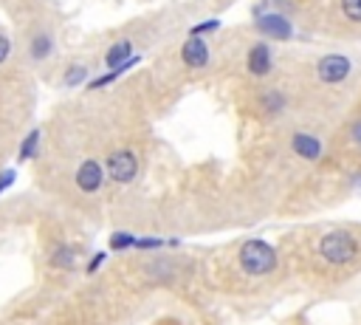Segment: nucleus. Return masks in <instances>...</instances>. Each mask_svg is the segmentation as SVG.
Wrapping results in <instances>:
<instances>
[{"label": "nucleus", "mask_w": 361, "mask_h": 325, "mask_svg": "<svg viewBox=\"0 0 361 325\" xmlns=\"http://www.w3.org/2000/svg\"><path fill=\"white\" fill-rule=\"evenodd\" d=\"M237 263L248 277H265L276 268V249L265 240H245L237 252Z\"/></svg>", "instance_id": "f257e3e1"}, {"label": "nucleus", "mask_w": 361, "mask_h": 325, "mask_svg": "<svg viewBox=\"0 0 361 325\" xmlns=\"http://www.w3.org/2000/svg\"><path fill=\"white\" fill-rule=\"evenodd\" d=\"M358 254V240L347 229H333L319 237V257L330 266H347Z\"/></svg>", "instance_id": "f03ea898"}, {"label": "nucleus", "mask_w": 361, "mask_h": 325, "mask_svg": "<svg viewBox=\"0 0 361 325\" xmlns=\"http://www.w3.org/2000/svg\"><path fill=\"white\" fill-rule=\"evenodd\" d=\"M254 25H257V31L265 37V40H276V42H285V40H290V34H293V23L282 14V11H274V8H257V17H254Z\"/></svg>", "instance_id": "7ed1b4c3"}, {"label": "nucleus", "mask_w": 361, "mask_h": 325, "mask_svg": "<svg viewBox=\"0 0 361 325\" xmlns=\"http://www.w3.org/2000/svg\"><path fill=\"white\" fill-rule=\"evenodd\" d=\"M353 71V59L347 54H324L316 62V79L324 85H341Z\"/></svg>", "instance_id": "20e7f679"}, {"label": "nucleus", "mask_w": 361, "mask_h": 325, "mask_svg": "<svg viewBox=\"0 0 361 325\" xmlns=\"http://www.w3.org/2000/svg\"><path fill=\"white\" fill-rule=\"evenodd\" d=\"M104 172H107V178H113L116 184H130V181H135V175H138V155H135L133 150H116V153L107 155Z\"/></svg>", "instance_id": "39448f33"}, {"label": "nucleus", "mask_w": 361, "mask_h": 325, "mask_svg": "<svg viewBox=\"0 0 361 325\" xmlns=\"http://www.w3.org/2000/svg\"><path fill=\"white\" fill-rule=\"evenodd\" d=\"M180 59H183V65L192 68V71L206 68L209 59H212V51H209L206 37H200V34H189V40L180 45Z\"/></svg>", "instance_id": "423d86ee"}, {"label": "nucleus", "mask_w": 361, "mask_h": 325, "mask_svg": "<svg viewBox=\"0 0 361 325\" xmlns=\"http://www.w3.org/2000/svg\"><path fill=\"white\" fill-rule=\"evenodd\" d=\"M245 68L257 79L268 76L274 71V51H271V45L268 42H254L248 48V54H245Z\"/></svg>", "instance_id": "0eeeda50"}, {"label": "nucleus", "mask_w": 361, "mask_h": 325, "mask_svg": "<svg viewBox=\"0 0 361 325\" xmlns=\"http://www.w3.org/2000/svg\"><path fill=\"white\" fill-rule=\"evenodd\" d=\"M104 167L96 161V158H85L82 164H79V170H76V187L82 189V192H99L102 189V184H104Z\"/></svg>", "instance_id": "6e6552de"}, {"label": "nucleus", "mask_w": 361, "mask_h": 325, "mask_svg": "<svg viewBox=\"0 0 361 325\" xmlns=\"http://www.w3.org/2000/svg\"><path fill=\"white\" fill-rule=\"evenodd\" d=\"M290 150H293L299 158H305V161H319L324 147H322V141H319L313 133L299 130V133L290 136Z\"/></svg>", "instance_id": "1a4fd4ad"}, {"label": "nucleus", "mask_w": 361, "mask_h": 325, "mask_svg": "<svg viewBox=\"0 0 361 325\" xmlns=\"http://www.w3.org/2000/svg\"><path fill=\"white\" fill-rule=\"evenodd\" d=\"M257 107L265 113V116H279V113H285V107H288V96L279 90V88H271V90H262L259 93V102H257Z\"/></svg>", "instance_id": "9d476101"}, {"label": "nucleus", "mask_w": 361, "mask_h": 325, "mask_svg": "<svg viewBox=\"0 0 361 325\" xmlns=\"http://www.w3.org/2000/svg\"><path fill=\"white\" fill-rule=\"evenodd\" d=\"M51 54H54V40H51L48 31H39V34H34V37L28 40V57H31L34 62H45Z\"/></svg>", "instance_id": "9b49d317"}, {"label": "nucleus", "mask_w": 361, "mask_h": 325, "mask_svg": "<svg viewBox=\"0 0 361 325\" xmlns=\"http://www.w3.org/2000/svg\"><path fill=\"white\" fill-rule=\"evenodd\" d=\"M130 57H133V42H130L127 37H121V40H116V42L107 48L104 65H107V68H118V65H124Z\"/></svg>", "instance_id": "f8f14e48"}, {"label": "nucleus", "mask_w": 361, "mask_h": 325, "mask_svg": "<svg viewBox=\"0 0 361 325\" xmlns=\"http://www.w3.org/2000/svg\"><path fill=\"white\" fill-rule=\"evenodd\" d=\"M39 130L34 127V130H28V136L20 141V161H28V158H34L37 155V150H39Z\"/></svg>", "instance_id": "ddd939ff"}, {"label": "nucleus", "mask_w": 361, "mask_h": 325, "mask_svg": "<svg viewBox=\"0 0 361 325\" xmlns=\"http://www.w3.org/2000/svg\"><path fill=\"white\" fill-rule=\"evenodd\" d=\"M85 79H87V65L73 62V65H68V71H65V76H62V85H65V88H76V85H82Z\"/></svg>", "instance_id": "4468645a"}, {"label": "nucleus", "mask_w": 361, "mask_h": 325, "mask_svg": "<svg viewBox=\"0 0 361 325\" xmlns=\"http://www.w3.org/2000/svg\"><path fill=\"white\" fill-rule=\"evenodd\" d=\"M51 266H56V268H73L76 266V252L71 246H59L51 254Z\"/></svg>", "instance_id": "2eb2a0df"}, {"label": "nucleus", "mask_w": 361, "mask_h": 325, "mask_svg": "<svg viewBox=\"0 0 361 325\" xmlns=\"http://www.w3.org/2000/svg\"><path fill=\"white\" fill-rule=\"evenodd\" d=\"M341 14L350 23H361V0H341Z\"/></svg>", "instance_id": "dca6fc26"}, {"label": "nucleus", "mask_w": 361, "mask_h": 325, "mask_svg": "<svg viewBox=\"0 0 361 325\" xmlns=\"http://www.w3.org/2000/svg\"><path fill=\"white\" fill-rule=\"evenodd\" d=\"M130 246H135V235H130V232H116L110 237V249H116V252L130 249Z\"/></svg>", "instance_id": "f3484780"}, {"label": "nucleus", "mask_w": 361, "mask_h": 325, "mask_svg": "<svg viewBox=\"0 0 361 325\" xmlns=\"http://www.w3.org/2000/svg\"><path fill=\"white\" fill-rule=\"evenodd\" d=\"M14 178H17V172H14V170H3V172H0V192H3V189H8V187L14 184Z\"/></svg>", "instance_id": "a211bd4d"}, {"label": "nucleus", "mask_w": 361, "mask_h": 325, "mask_svg": "<svg viewBox=\"0 0 361 325\" xmlns=\"http://www.w3.org/2000/svg\"><path fill=\"white\" fill-rule=\"evenodd\" d=\"M8 54H11V40L6 34H0V65L8 59Z\"/></svg>", "instance_id": "6ab92c4d"}, {"label": "nucleus", "mask_w": 361, "mask_h": 325, "mask_svg": "<svg viewBox=\"0 0 361 325\" xmlns=\"http://www.w3.org/2000/svg\"><path fill=\"white\" fill-rule=\"evenodd\" d=\"M214 28H220V23L217 20H209V23H197L192 28V34H206V31H214Z\"/></svg>", "instance_id": "aec40b11"}, {"label": "nucleus", "mask_w": 361, "mask_h": 325, "mask_svg": "<svg viewBox=\"0 0 361 325\" xmlns=\"http://www.w3.org/2000/svg\"><path fill=\"white\" fill-rule=\"evenodd\" d=\"M350 138H353V144H355V147H361V119H358V122H353V127H350Z\"/></svg>", "instance_id": "412c9836"}, {"label": "nucleus", "mask_w": 361, "mask_h": 325, "mask_svg": "<svg viewBox=\"0 0 361 325\" xmlns=\"http://www.w3.org/2000/svg\"><path fill=\"white\" fill-rule=\"evenodd\" d=\"M102 263H104V254H96V257L90 260V266H87V271H96V268H99Z\"/></svg>", "instance_id": "4be33fe9"}]
</instances>
